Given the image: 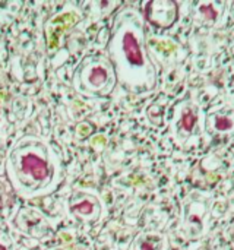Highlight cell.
Listing matches in <instances>:
<instances>
[{"mask_svg": "<svg viewBox=\"0 0 234 250\" xmlns=\"http://www.w3.org/2000/svg\"><path fill=\"white\" fill-rule=\"evenodd\" d=\"M81 19H82V16L76 9L62 10V12L53 15L45 22V26H44V34H45V41H47L48 50H56L60 44L63 34H66Z\"/></svg>", "mask_w": 234, "mask_h": 250, "instance_id": "obj_6", "label": "cell"}, {"mask_svg": "<svg viewBox=\"0 0 234 250\" xmlns=\"http://www.w3.org/2000/svg\"><path fill=\"white\" fill-rule=\"evenodd\" d=\"M107 54L117 82L129 92L144 94L155 86L157 69L145 47L142 18L135 9L126 7L117 15Z\"/></svg>", "mask_w": 234, "mask_h": 250, "instance_id": "obj_1", "label": "cell"}, {"mask_svg": "<svg viewBox=\"0 0 234 250\" xmlns=\"http://www.w3.org/2000/svg\"><path fill=\"white\" fill-rule=\"evenodd\" d=\"M142 13L151 25L170 28L179 18V6L173 0H151L142 6Z\"/></svg>", "mask_w": 234, "mask_h": 250, "instance_id": "obj_7", "label": "cell"}, {"mask_svg": "<svg viewBox=\"0 0 234 250\" xmlns=\"http://www.w3.org/2000/svg\"><path fill=\"white\" fill-rule=\"evenodd\" d=\"M180 125H182V127H183L185 132H192L193 130V127L196 125V113L191 107H186L182 111Z\"/></svg>", "mask_w": 234, "mask_h": 250, "instance_id": "obj_9", "label": "cell"}, {"mask_svg": "<svg viewBox=\"0 0 234 250\" xmlns=\"http://www.w3.org/2000/svg\"><path fill=\"white\" fill-rule=\"evenodd\" d=\"M13 226L23 236L34 239H41L51 230V224L45 215L34 208H21L13 217Z\"/></svg>", "mask_w": 234, "mask_h": 250, "instance_id": "obj_5", "label": "cell"}, {"mask_svg": "<svg viewBox=\"0 0 234 250\" xmlns=\"http://www.w3.org/2000/svg\"><path fill=\"white\" fill-rule=\"evenodd\" d=\"M233 127V120L229 117H217L215 119V129L218 130H230Z\"/></svg>", "mask_w": 234, "mask_h": 250, "instance_id": "obj_12", "label": "cell"}, {"mask_svg": "<svg viewBox=\"0 0 234 250\" xmlns=\"http://www.w3.org/2000/svg\"><path fill=\"white\" fill-rule=\"evenodd\" d=\"M117 83L114 69L107 57L86 56L76 66L72 78L75 91L86 98L107 97Z\"/></svg>", "mask_w": 234, "mask_h": 250, "instance_id": "obj_3", "label": "cell"}, {"mask_svg": "<svg viewBox=\"0 0 234 250\" xmlns=\"http://www.w3.org/2000/svg\"><path fill=\"white\" fill-rule=\"evenodd\" d=\"M69 215L81 224H97L104 215V204L101 198L86 189H76L67 201Z\"/></svg>", "mask_w": 234, "mask_h": 250, "instance_id": "obj_4", "label": "cell"}, {"mask_svg": "<svg viewBox=\"0 0 234 250\" xmlns=\"http://www.w3.org/2000/svg\"><path fill=\"white\" fill-rule=\"evenodd\" d=\"M0 250H15L12 237L3 231H0Z\"/></svg>", "mask_w": 234, "mask_h": 250, "instance_id": "obj_11", "label": "cell"}, {"mask_svg": "<svg viewBox=\"0 0 234 250\" xmlns=\"http://www.w3.org/2000/svg\"><path fill=\"white\" fill-rule=\"evenodd\" d=\"M6 174L13 190L25 199L53 193L63 179V168L54 148L41 136L18 138L6 157Z\"/></svg>", "mask_w": 234, "mask_h": 250, "instance_id": "obj_2", "label": "cell"}, {"mask_svg": "<svg viewBox=\"0 0 234 250\" xmlns=\"http://www.w3.org/2000/svg\"><path fill=\"white\" fill-rule=\"evenodd\" d=\"M164 239L160 234H142L133 243V250H163Z\"/></svg>", "mask_w": 234, "mask_h": 250, "instance_id": "obj_8", "label": "cell"}, {"mask_svg": "<svg viewBox=\"0 0 234 250\" xmlns=\"http://www.w3.org/2000/svg\"><path fill=\"white\" fill-rule=\"evenodd\" d=\"M199 12L205 16L207 21H215L217 15H218V12H217V9L214 7L213 3H202L199 6Z\"/></svg>", "mask_w": 234, "mask_h": 250, "instance_id": "obj_10", "label": "cell"}]
</instances>
